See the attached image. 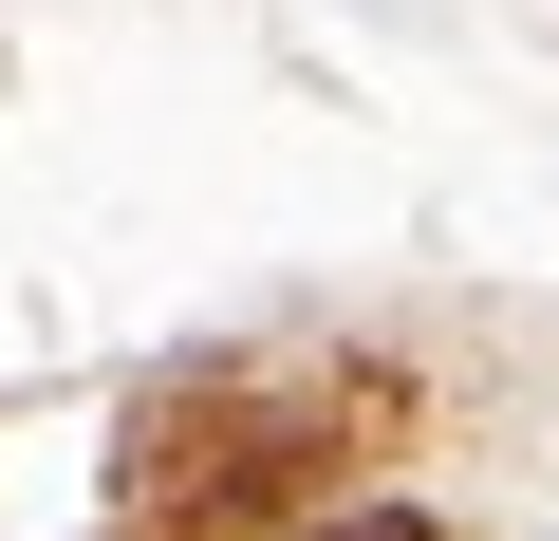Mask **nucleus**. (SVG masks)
Returning <instances> with one entry per match:
<instances>
[{"instance_id":"f257e3e1","label":"nucleus","mask_w":559,"mask_h":541,"mask_svg":"<svg viewBox=\"0 0 559 541\" xmlns=\"http://www.w3.org/2000/svg\"><path fill=\"white\" fill-rule=\"evenodd\" d=\"M318 541H429V522H318Z\"/></svg>"}]
</instances>
